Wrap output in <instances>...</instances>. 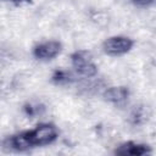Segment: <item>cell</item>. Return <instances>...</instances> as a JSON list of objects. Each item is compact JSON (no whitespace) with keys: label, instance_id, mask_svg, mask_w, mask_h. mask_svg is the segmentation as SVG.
I'll return each mask as SVG.
<instances>
[{"label":"cell","instance_id":"6","mask_svg":"<svg viewBox=\"0 0 156 156\" xmlns=\"http://www.w3.org/2000/svg\"><path fill=\"white\" fill-rule=\"evenodd\" d=\"M129 98V90L126 87H112L105 91V99L112 104L121 105Z\"/></svg>","mask_w":156,"mask_h":156},{"label":"cell","instance_id":"5","mask_svg":"<svg viewBox=\"0 0 156 156\" xmlns=\"http://www.w3.org/2000/svg\"><path fill=\"white\" fill-rule=\"evenodd\" d=\"M150 152H151V149L149 145L139 144L134 141H127L124 144H121L115 150V154L119 156H141Z\"/></svg>","mask_w":156,"mask_h":156},{"label":"cell","instance_id":"1","mask_svg":"<svg viewBox=\"0 0 156 156\" xmlns=\"http://www.w3.org/2000/svg\"><path fill=\"white\" fill-rule=\"evenodd\" d=\"M57 138V130L55 126L50 123H41L32 130H26L9 136L4 145L11 150L24 151L34 146H43L51 144Z\"/></svg>","mask_w":156,"mask_h":156},{"label":"cell","instance_id":"4","mask_svg":"<svg viewBox=\"0 0 156 156\" xmlns=\"http://www.w3.org/2000/svg\"><path fill=\"white\" fill-rule=\"evenodd\" d=\"M61 43L50 40L41 44H38L33 49V55L39 60H51L57 56L61 51Z\"/></svg>","mask_w":156,"mask_h":156},{"label":"cell","instance_id":"2","mask_svg":"<svg viewBox=\"0 0 156 156\" xmlns=\"http://www.w3.org/2000/svg\"><path fill=\"white\" fill-rule=\"evenodd\" d=\"M134 41L127 37H111L102 44L104 52L110 56H119L128 52L133 48Z\"/></svg>","mask_w":156,"mask_h":156},{"label":"cell","instance_id":"8","mask_svg":"<svg viewBox=\"0 0 156 156\" xmlns=\"http://www.w3.org/2000/svg\"><path fill=\"white\" fill-rule=\"evenodd\" d=\"M138 6H149L154 2V0H132Z\"/></svg>","mask_w":156,"mask_h":156},{"label":"cell","instance_id":"9","mask_svg":"<svg viewBox=\"0 0 156 156\" xmlns=\"http://www.w3.org/2000/svg\"><path fill=\"white\" fill-rule=\"evenodd\" d=\"M12 1H15V2H20V1H24V0H12Z\"/></svg>","mask_w":156,"mask_h":156},{"label":"cell","instance_id":"3","mask_svg":"<svg viewBox=\"0 0 156 156\" xmlns=\"http://www.w3.org/2000/svg\"><path fill=\"white\" fill-rule=\"evenodd\" d=\"M72 58V65L74 69L83 77H93L96 74L98 68L93 63V61L89 58L88 52L85 51H76L71 56Z\"/></svg>","mask_w":156,"mask_h":156},{"label":"cell","instance_id":"7","mask_svg":"<svg viewBox=\"0 0 156 156\" xmlns=\"http://www.w3.org/2000/svg\"><path fill=\"white\" fill-rule=\"evenodd\" d=\"M71 80L69 78V74L65 71H56L54 74H52V82L55 84H66Z\"/></svg>","mask_w":156,"mask_h":156}]
</instances>
